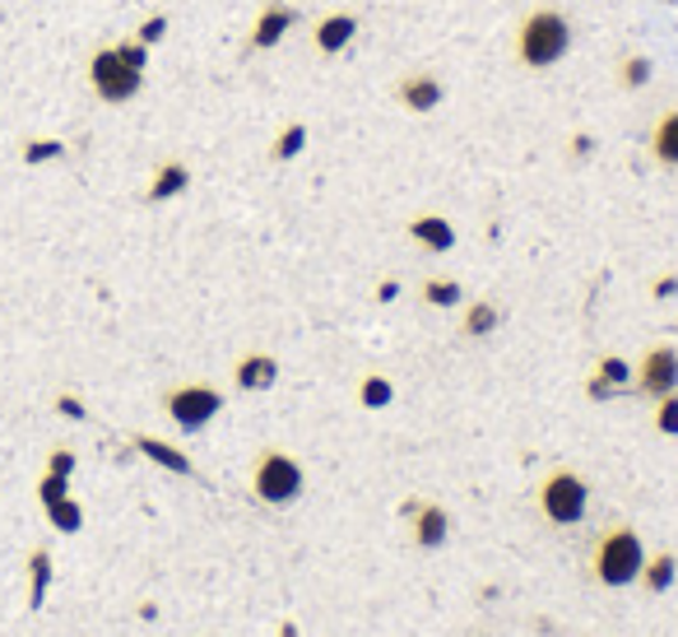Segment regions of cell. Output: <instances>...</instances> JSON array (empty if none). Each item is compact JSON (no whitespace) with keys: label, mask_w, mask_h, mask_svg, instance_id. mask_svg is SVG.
<instances>
[{"label":"cell","mask_w":678,"mask_h":637,"mask_svg":"<svg viewBox=\"0 0 678 637\" xmlns=\"http://www.w3.org/2000/svg\"><path fill=\"white\" fill-rule=\"evenodd\" d=\"M571 51V24L567 14L558 10H534L520 20L516 28V57L520 65H530V71H553L563 57Z\"/></svg>","instance_id":"1"},{"label":"cell","mask_w":678,"mask_h":637,"mask_svg":"<svg viewBox=\"0 0 678 637\" xmlns=\"http://www.w3.org/2000/svg\"><path fill=\"white\" fill-rule=\"evenodd\" d=\"M641 563H646V544H641V536L632 526H614L604 530V536L595 540V554H590V567H595L600 587H632V581L641 577Z\"/></svg>","instance_id":"2"},{"label":"cell","mask_w":678,"mask_h":637,"mask_svg":"<svg viewBox=\"0 0 678 637\" xmlns=\"http://www.w3.org/2000/svg\"><path fill=\"white\" fill-rule=\"evenodd\" d=\"M307 485V475L298 466V456H288L280 452V446H270V452H260L256 456V470H251V493L260 498V503H270V507H288L293 498L303 493Z\"/></svg>","instance_id":"3"},{"label":"cell","mask_w":678,"mask_h":637,"mask_svg":"<svg viewBox=\"0 0 678 637\" xmlns=\"http://www.w3.org/2000/svg\"><path fill=\"white\" fill-rule=\"evenodd\" d=\"M539 512L548 516L553 526H577L590 512V489L577 470H553L544 485H539Z\"/></svg>","instance_id":"4"},{"label":"cell","mask_w":678,"mask_h":637,"mask_svg":"<svg viewBox=\"0 0 678 637\" xmlns=\"http://www.w3.org/2000/svg\"><path fill=\"white\" fill-rule=\"evenodd\" d=\"M163 409L168 419L182 428V433H200L205 424H210L219 409H223V391L210 387V382H186V387H172L163 395Z\"/></svg>","instance_id":"5"},{"label":"cell","mask_w":678,"mask_h":637,"mask_svg":"<svg viewBox=\"0 0 678 637\" xmlns=\"http://www.w3.org/2000/svg\"><path fill=\"white\" fill-rule=\"evenodd\" d=\"M89 84H94V94L102 102L121 108V102H131L135 94H140L145 71H131V65L116 57V47H102V51H94V61H89Z\"/></svg>","instance_id":"6"},{"label":"cell","mask_w":678,"mask_h":637,"mask_svg":"<svg viewBox=\"0 0 678 637\" xmlns=\"http://www.w3.org/2000/svg\"><path fill=\"white\" fill-rule=\"evenodd\" d=\"M632 387L641 395H651V401L678 391V350H669V344H655V350H646V358H641L637 372H632Z\"/></svg>","instance_id":"7"},{"label":"cell","mask_w":678,"mask_h":637,"mask_svg":"<svg viewBox=\"0 0 678 637\" xmlns=\"http://www.w3.org/2000/svg\"><path fill=\"white\" fill-rule=\"evenodd\" d=\"M395 98L405 102L409 112H437L442 108V98H446V89H442V79L437 75H405L395 84Z\"/></svg>","instance_id":"8"},{"label":"cell","mask_w":678,"mask_h":637,"mask_svg":"<svg viewBox=\"0 0 678 637\" xmlns=\"http://www.w3.org/2000/svg\"><path fill=\"white\" fill-rule=\"evenodd\" d=\"M409 516H414V544H419V549H442V544H446V536H451V516H446V507H437V503H419Z\"/></svg>","instance_id":"9"},{"label":"cell","mask_w":678,"mask_h":637,"mask_svg":"<svg viewBox=\"0 0 678 637\" xmlns=\"http://www.w3.org/2000/svg\"><path fill=\"white\" fill-rule=\"evenodd\" d=\"M298 24V14H293L288 5H266L256 14V28H251V47L256 51H270V47H280L284 42V33Z\"/></svg>","instance_id":"10"},{"label":"cell","mask_w":678,"mask_h":637,"mask_svg":"<svg viewBox=\"0 0 678 637\" xmlns=\"http://www.w3.org/2000/svg\"><path fill=\"white\" fill-rule=\"evenodd\" d=\"M233 382H237V391H270L280 382V364H274L270 354H247V358H237Z\"/></svg>","instance_id":"11"},{"label":"cell","mask_w":678,"mask_h":637,"mask_svg":"<svg viewBox=\"0 0 678 637\" xmlns=\"http://www.w3.org/2000/svg\"><path fill=\"white\" fill-rule=\"evenodd\" d=\"M354 33H358V20L340 10V14H325L311 38H317V51H321V57H340V51L354 42Z\"/></svg>","instance_id":"12"},{"label":"cell","mask_w":678,"mask_h":637,"mask_svg":"<svg viewBox=\"0 0 678 637\" xmlns=\"http://www.w3.org/2000/svg\"><path fill=\"white\" fill-rule=\"evenodd\" d=\"M409 237L419 247H428V252H451V247H456V229H451L446 215H419L409 223Z\"/></svg>","instance_id":"13"},{"label":"cell","mask_w":678,"mask_h":637,"mask_svg":"<svg viewBox=\"0 0 678 637\" xmlns=\"http://www.w3.org/2000/svg\"><path fill=\"white\" fill-rule=\"evenodd\" d=\"M190 186V168L186 163H159V172H153V182H149V192H145V200L149 205H163V200H172V196H182Z\"/></svg>","instance_id":"14"},{"label":"cell","mask_w":678,"mask_h":637,"mask_svg":"<svg viewBox=\"0 0 678 637\" xmlns=\"http://www.w3.org/2000/svg\"><path fill=\"white\" fill-rule=\"evenodd\" d=\"M135 452L149 456L153 466H163V470H172V475H190V470H196V466H190V456H186V452H177L172 442H159V438H149V433L135 438Z\"/></svg>","instance_id":"15"},{"label":"cell","mask_w":678,"mask_h":637,"mask_svg":"<svg viewBox=\"0 0 678 637\" xmlns=\"http://www.w3.org/2000/svg\"><path fill=\"white\" fill-rule=\"evenodd\" d=\"M651 154L659 168H678V108H669L651 131Z\"/></svg>","instance_id":"16"},{"label":"cell","mask_w":678,"mask_h":637,"mask_svg":"<svg viewBox=\"0 0 678 637\" xmlns=\"http://www.w3.org/2000/svg\"><path fill=\"white\" fill-rule=\"evenodd\" d=\"M674 577H678V559L674 554H651L646 563H641V577L637 581H646L651 596H665L674 587Z\"/></svg>","instance_id":"17"},{"label":"cell","mask_w":678,"mask_h":637,"mask_svg":"<svg viewBox=\"0 0 678 637\" xmlns=\"http://www.w3.org/2000/svg\"><path fill=\"white\" fill-rule=\"evenodd\" d=\"M47 581H51V554H47V549H33V554H28V605L33 610L42 605Z\"/></svg>","instance_id":"18"},{"label":"cell","mask_w":678,"mask_h":637,"mask_svg":"<svg viewBox=\"0 0 678 637\" xmlns=\"http://www.w3.org/2000/svg\"><path fill=\"white\" fill-rule=\"evenodd\" d=\"M47 522L57 526L61 536H75V530L84 526V512H79V503H75V498L65 493V498H57V503H47Z\"/></svg>","instance_id":"19"},{"label":"cell","mask_w":678,"mask_h":637,"mask_svg":"<svg viewBox=\"0 0 678 637\" xmlns=\"http://www.w3.org/2000/svg\"><path fill=\"white\" fill-rule=\"evenodd\" d=\"M303 149H307V126H303V122H293V126L280 131V140H274L270 159H274V163H293Z\"/></svg>","instance_id":"20"},{"label":"cell","mask_w":678,"mask_h":637,"mask_svg":"<svg viewBox=\"0 0 678 637\" xmlns=\"http://www.w3.org/2000/svg\"><path fill=\"white\" fill-rule=\"evenodd\" d=\"M358 401L368 405V409H386V405L395 401V387H391V377L368 372V377H362V387H358Z\"/></svg>","instance_id":"21"},{"label":"cell","mask_w":678,"mask_h":637,"mask_svg":"<svg viewBox=\"0 0 678 637\" xmlns=\"http://www.w3.org/2000/svg\"><path fill=\"white\" fill-rule=\"evenodd\" d=\"M497 321H502V313L493 303H469L465 307V335H489V331H497Z\"/></svg>","instance_id":"22"},{"label":"cell","mask_w":678,"mask_h":637,"mask_svg":"<svg viewBox=\"0 0 678 637\" xmlns=\"http://www.w3.org/2000/svg\"><path fill=\"white\" fill-rule=\"evenodd\" d=\"M651 75H655V61L651 57H628V61L618 65V84H622V89H646Z\"/></svg>","instance_id":"23"},{"label":"cell","mask_w":678,"mask_h":637,"mask_svg":"<svg viewBox=\"0 0 678 637\" xmlns=\"http://www.w3.org/2000/svg\"><path fill=\"white\" fill-rule=\"evenodd\" d=\"M423 303H432V307H460V284L456 280H428L423 284Z\"/></svg>","instance_id":"24"},{"label":"cell","mask_w":678,"mask_h":637,"mask_svg":"<svg viewBox=\"0 0 678 637\" xmlns=\"http://www.w3.org/2000/svg\"><path fill=\"white\" fill-rule=\"evenodd\" d=\"M655 428L665 438H678V391H669V395H659V401H655Z\"/></svg>","instance_id":"25"},{"label":"cell","mask_w":678,"mask_h":637,"mask_svg":"<svg viewBox=\"0 0 678 637\" xmlns=\"http://www.w3.org/2000/svg\"><path fill=\"white\" fill-rule=\"evenodd\" d=\"M600 377L614 391H622V387H632V364H622V358L608 354V358H600Z\"/></svg>","instance_id":"26"},{"label":"cell","mask_w":678,"mask_h":637,"mask_svg":"<svg viewBox=\"0 0 678 637\" xmlns=\"http://www.w3.org/2000/svg\"><path fill=\"white\" fill-rule=\"evenodd\" d=\"M65 145L61 140H33L24 145V163H47V159H61Z\"/></svg>","instance_id":"27"},{"label":"cell","mask_w":678,"mask_h":637,"mask_svg":"<svg viewBox=\"0 0 678 637\" xmlns=\"http://www.w3.org/2000/svg\"><path fill=\"white\" fill-rule=\"evenodd\" d=\"M65 493H71V479H65V475H42V485H38V498H42V507L47 503H57V498H65Z\"/></svg>","instance_id":"28"},{"label":"cell","mask_w":678,"mask_h":637,"mask_svg":"<svg viewBox=\"0 0 678 637\" xmlns=\"http://www.w3.org/2000/svg\"><path fill=\"white\" fill-rule=\"evenodd\" d=\"M116 57L126 61L131 71H145V65H149V47H145L140 38H135V42H121V47H116Z\"/></svg>","instance_id":"29"},{"label":"cell","mask_w":678,"mask_h":637,"mask_svg":"<svg viewBox=\"0 0 678 637\" xmlns=\"http://www.w3.org/2000/svg\"><path fill=\"white\" fill-rule=\"evenodd\" d=\"M163 33H168V20H163V14H149V20L140 24V33H135V38H140L145 47H153V42L163 38Z\"/></svg>","instance_id":"30"},{"label":"cell","mask_w":678,"mask_h":637,"mask_svg":"<svg viewBox=\"0 0 678 637\" xmlns=\"http://www.w3.org/2000/svg\"><path fill=\"white\" fill-rule=\"evenodd\" d=\"M47 470H51V475H65V479H71V470H75V452H65V446H57V452L47 456Z\"/></svg>","instance_id":"31"},{"label":"cell","mask_w":678,"mask_h":637,"mask_svg":"<svg viewBox=\"0 0 678 637\" xmlns=\"http://www.w3.org/2000/svg\"><path fill=\"white\" fill-rule=\"evenodd\" d=\"M585 395H590V401H608V395H614V387H608L604 377L595 372V377H590V382H585Z\"/></svg>","instance_id":"32"},{"label":"cell","mask_w":678,"mask_h":637,"mask_svg":"<svg viewBox=\"0 0 678 637\" xmlns=\"http://www.w3.org/2000/svg\"><path fill=\"white\" fill-rule=\"evenodd\" d=\"M674 294H678V274H659V280H655V298L665 303V298H674Z\"/></svg>","instance_id":"33"},{"label":"cell","mask_w":678,"mask_h":637,"mask_svg":"<svg viewBox=\"0 0 678 637\" xmlns=\"http://www.w3.org/2000/svg\"><path fill=\"white\" fill-rule=\"evenodd\" d=\"M391 298H399V284H395V280L377 284V303H391Z\"/></svg>","instance_id":"34"},{"label":"cell","mask_w":678,"mask_h":637,"mask_svg":"<svg viewBox=\"0 0 678 637\" xmlns=\"http://www.w3.org/2000/svg\"><path fill=\"white\" fill-rule=\"evenodd\" d=\"M571 149H577V159H585V154L595 149V140H590V135H577V145H571Z\"/></svg>","instance_id":"35"},{"label":"cell","mask_w":678,"mask_h":637,"mask_svg":"<svg viewBox=\"0 0 678 637\" xmlns=\"http://www.w3.org/2000/svg\"><path fill=\"white\" fill-rule=\"evenodd\" d=\"M61 415H75V419H79V415H84V405H79V401H71V395H65V401H61Z\"/></svg>","instance_id":"36"}]
</instances>
